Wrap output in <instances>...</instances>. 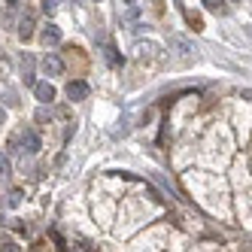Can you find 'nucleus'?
Here are the masks:
<instances>
[{"label":"nucleus","instance_id":"nucleus-1","mask_svg":"<svg viewBox=\"0 0 252 252\" xmlns=\"http://www.w3.org/2000/svg\"><path fill=\"white\" fill-rule=\"evenodd\" d=\"M43 73H46V76H61V73H64V61L49 52V55L43 58Z\"/></svg>","mask_w":252,"mask_h":252},{"label":"nucleus","instance_id":"nucleus-2","mask_svg":"<svg viewBox=\"0 0 252 252\" xmlns=\"http://www.w3.org/2000/svg\"><path fill=\"white\" fill-rule=\"evenodd\" d=\"M67 97H70V100H85V97H88V85H85L82 79L67 82Z\"/></svg>","mask_w":252,"mask_h":252},{"label":"nucleus","instance_id":"nucleus-3","mask_svg":"<svg viewBox=\"0 0 252 252\" xmlns=\"http://www.w3.org/2000/svg\"><path fill=\"white\" fill-rule=\"evenodd\" d=\"M33 94H37V100H43V103H52L55 100V88L49 82H33Z\"/></svg>","mask_w":252,"mask_h":252},{"label":"nucleus","instance_id":"nucleus-4","mask_svg":"<svg viewBox=\"0 0 252 252\" xmlns=\"http://www.w3.org/2000/svg\"><path fill=\"white\" fill-rule=\"evenodd\" d=\"M40 40H43L46 46H58V43H61V28H58V25H46L43 33H40Z\"/></svg>","mask_w":252,"mask_h":252},{"label":"nucleus","instance_id":"nucleus-5","mask_svg":"<svg viewBox=\"0 0 252 252\" xmlns=\"http://www.w3.org/2000/svg\"><path fill=\"white\" fill-rule=\"evenodd\" d=\"M22 152H28V155L40 152V137L33 134V131H25V134H22Z\"/></svg>","mask_w":252,"mask_h":252},{"label":"nucleus","instance_id":"nucleus-6","mask_svg":"<svg viewBox=\"0 0 252 252\" xmlns=\"http://www.w3.org/2000/svg\"><path fill=\"white\" fill-rule=\"evenodd\" d=\"M19 37L22 40H31L33 37V12H25L22 22H19Z\"/></svg>","mask_w":252,"mask_h":252},{"label":"nucleus","instance_id":"nucleus-7","mask_svg":"<svg viewBox=\"0 0 252 252\" xmlns=\"http://www.w3.org/2000/svg\"><path fill=\"white\" fill-rule=\"evenodd\" d=\"M22 73H25V85H33V58L31 55L22 58Z\"/></svg>","mask_w":252,"mask_h":252},{"label":"nucleus","instance_id":"nucleus-8","mask_svg":"<svg viewBox=\"0 0 252 252\" xmlns=\"http://www.w3.org/2000/svg\"><path fill=\"white\" fill-rule=\"evenodd\" d=\"M170 43H173V49L183 52V55H189V52H191V43H189V40H183V37H173Z\"/></svg>","mask_w":252,"mask_h":252},{"label":"nucleus","instance_id":"nucleus-9","mask_svg":"<svg viewBox=\"0 0 252 252\" xmlns=\"http://www.w3.org/2000/svg\"><path fill=\"white\" fill-rule=\"evenodd\" d=\"M204 6L210 12H225V0H204Z\"/></svg>","mask_w":252,"mask_h":252},{"label":"nucleus","instance_id":"nucleus-10","mask_svg":"<svg viewBox=\"0 0 252 252\" xmlns=\"http://www.w3.org/2000/svg\"><path fill=\"white\" fill-rule=\"evenodd\" d=\"M6 204H9V207H19V204H22V191H19V189H12V191L6 194Z\"/></svg>","mask_w":252,"mask_h":252},{"label":"nucleus","instance_id":"nucleus-11","mask_svg":"<svg viewBox=\"0 0 252 252\" xmlns=\"http://www.w3.org/2000/svg\"><path fill=\"white\" fill-rule=\"evenodd\" d=\"M6 176H9V158L0 152V179H6Z\"/></svg>","mask_w":252,"mask_h":252},{"label":"nucleus","instance_id":"nucleus-12","mask_svg":"<svg viewBox=\"0 0 252 252\" xmlns=\"http://www.w3.org/2000/svg\"><path fill=\"white\" fill-rule=\"evenodd\" d=\"M106 61H110L113 67H119V64H122V58L116 55V49H113V46H106Z\"/></svg>","mask_w":252,"mask_h":252},{"label":"nucleus","instance_id":"nucleus-13","mask_svg":"<svg viewBox=\"0 0 252 252\" xmlns=\"http://www.w3.org/2000/svg\"><path fill=\"white\" fill-rule=\"evenodd\" d=\"M186 19H189V25H191L194 31H201V28H204V22H201V15H194V12H189Z\"/></svg>","mask_w":252,"mask_h":252},{"label":"nucleus","instance_id":"nucleus-14","mask_svg":"<svg viewBox=\"0 0 252 252\" xmlns=\"http://www.w3.org/2000/svg\"><path fill=\"white\" fill-rule=\"evenodd\" d=\"M37 122H43V125L49 122V110H46V106H40V110H37Z\"/></svg>","mask_w":252,"mask_h":252},{"label":"nucleus","instance_id":"nucleus-15","mask_svg":"<svg viewBox=\"0 0 252 252\" xmlns=\"http://www.w3.org/2000/svg\"><path fill=\"white\" fill-rule=\"evenodd\" d=\"M6 122V110H3V106H0V125H3Z\"/></svg>","mask_w":252,"mask_h":252},{"label":"nucleus","instance_id":"nucleus-16","mask_svg":"<svg viewBox=\"0 0 252 252\" xmlns=\"http://www.w3.org/2000/svg\"><path fill=\"white\" fill-rule=\"evenodd\" d=\"M128 3H134V0H128Z\"/></svg>","mask_w":252,"mask_h":252}]
</instances>
